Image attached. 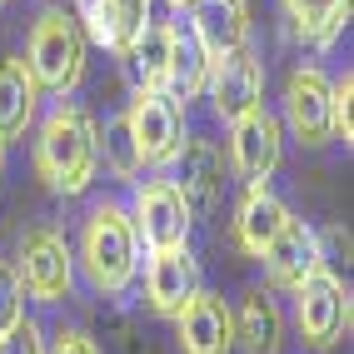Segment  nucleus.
Returning a JSON list of instances; mask_svg holds the SVG:
<instances>
[{"label":"nucleus","mask_w":354,"mask_h":354,"mask_svg":"<svg viewBox=\"0 0 354 354\" xmlns=\"http://www.w3.org/2000/svg\"><path fill=\"white\" fill-rule=\"evenodd\" d=\"M100 165V130L80 105H55L35 140V170L55 195H80Z\"/></svg>","instance_id":"obj_1"},{"label":"nucleus","mask_w":354,"mask_h":354,"mask_svg":"<svg viewBox=\"0 0 354 354\" xmlns=\"http://www.w3.org/2000/svg\"><path fill=\"white\" fill-rule=\"evenodd\" d=\"M80 265L100 295L130 290V279L140 270V234L130 225V209H120L115 200H100L90 209L80 230Z\"/></svg>","instance_id":"obj_2"},{"label":"nucleus","mask_w":354,"mask_h":354,"mask_svg":"<svg viewBox=\"0 0 354 354\" xmlns=\"http://www.w3.org/2000/svg\"><path fill=\"white\" fill-rule=\"evenodd\" d=\"M26 70L45 95H70L85 75V30L75 15L65 10H45L30 30V50H26Z\"/></svg>","instance_id":"obj_3"},{"label":"nucleus","mask_w":354,"mask_h":354,"mask_svg":"<svg viewBox=\"0 0 354 354\" xmlns=\"http://www.w3.org/2000/svg\"><path fill=\"white\" fill-rule=\"evenodd\" d=\"M295 324L310 349H335L349 335V290L339 274L315 270L295 290Z\"/></svg>","instance_id":"obj_4"},{"label":"nucleus","mask_w":354,"mask_h":354,"mask_svg":"<svg viewBox=\"0 0 354 354\" xmlns=\"http://www.w3.org/2000/svg\"><path fill=\"white\" fill-rule=\"evenodd\" d=\"M15 274L40 304H60L75 285V259H70V245L65 234L50 230V225H35L26 230L20 240V259H15Z\"/></svg>","instance_id":"obj_5"},{"label":"nucleus","mask_w":354,"mask_h":354,"mask_svg":"<svg viewBox=\"0 0 354 354\" xmlns=\"http://www.w3.org/2000/svg\"><path fill=\"white\" fill-rule=\"evenodd\" d=\"M125 125L135 135V150L145 165H170L185 145V110L170 90H135L125 110Z\"/></svg>","instance_id":"obj_6"},{"label":"nucleus","mask_w":354,"mask_h":354,"mask_svg":"<svg viewBox=\"0 0 354 354\" xmlns=\"http://www.w3.org/2000/svg\"><path fill=\"white\" fill-rule=\"evenodd\" d=\"M130 225L150 250H175L190 240V200L180 195L175 180H145L135 190Z\"/></svg>","instance_id":"obj_7"},{"label":"nucleus","mask_w":354,"mask_h":354,"mask_svg":"<svg viewBox=\"0 0 354 354\" xmlns=\"http://www.w3.org/2000/svg\"><path fill=\"white\" fill-rule=\"evenodd\" d=\"M205 90H209V100H215V110L225 115V120H240V115L265 105V65L254 60L250 45H240V50L209 60Z\"/></svg>","instance_id":"obj_8"},{"label":"nucleus","mask_w":354,"mask_h":354,"mask_svg":"<svg viewBox=\"0 0 354 354\" xmlns=\"http://www.w3.org/2000/svg\"><path fill=\"white\" fill-rule=\"evenodd\" d=\"M234 135H230V165L240 170L245 185H265L274 170H279V155H285V135H279V120L259 105L240 120H230Z\"/></svg>","instance_id":"obj_9"},{"label":"nucleus","mask_w":354,"mask_h":354,"mask_svg":"<svg viewBox=\"0 0 354 354\" xmlns=\"http://www.w3.org/2000/svg\"><path fill=\"white\" fill-rule=\"evenodd\" d=\"M285 120L295 130L299 145H329L335 140V115H329V80L319 70H295L285 85Z\"/></svg>","instance_id":"obj_10"},{"label":"nucleus","mask_w":354,"mask_h":354,"mask_svg":"<svg viewBox=\"0 0 354 354\" xmlns=\"http://www.w3.org/2000/svg\"><path fill=\"white\" fill-rule=\"evenodd\" d=\"M175 335H180V354H230L234 349L230 304L209 290H195L175 315Z\"/></svg>","instance_id":"obj_11"},{"label":"nucleus","mask_w":354,"mask_h":354,"mask_svg":"<svg viewBox=\"0 0 354 354\" xmlns=\"http://www.w3.org/2000/svg\"><path fill=\"white\" fill-rule=\"evenodd\" d=\"M75 20L95 45L125 55L135 35L150 26V0H75Z\"/></svg>","instance_id":"obj_12"},{"label":"nucleus","mask_w":354,"mask_h":354,"mask_svg":"<svg viewBox=\"0 0 354 354\" xmlns=\"http://www.w3.org/2000/svg\"><path fill=\"white\" fill-rule=\"evenodd\" d=\"M185 15L209 60L250 45V0H185Z\"/></svg>","instance_id":"obj_13"},{"label":"nucleus","mask_w":354,"mask_h":354,"mask_svg":"<svg viewBox=\"0 0 354 354\" xmlns=\"http://www.w3.org/2000/svg\"><path fill=\"white\" fill-rule=\"evenodd\" d=\"M200 290V265L190 245H175V250H150V274H145V295H150V310L175 319L185 310V299Z\"/></svg>","instance_id":"obj_14"},{"label":"nucleus","mask_w":354,"mask_h":354,"mask_svg":"<svg viewBox=\"0 0 354 354\" xmlns=\"http://www.w3.org/2000/svg\"><path fill=\"white\" fill-rule=\"evenodd\" d=\"M259 259H265V270H270V279L279 290H299L315 270H324V245H319V234L310 225L285 220V230L270 240V250Z\"/></svg>","instance_id":"obj_15"},{"label":"nucleus","mask_w":354,"mask_h":354,"mask_svg":"<svg viewBox=\"0 0 354 354\" xmlns=\"http://www.w3.org/2000/svg\"><path fill=\"white\" fill-rule=\"evenodd\" d=\"M175 160H180V175H175L180 195L190 200V209L195 205L209 209L220 200V190H225V160H220V150L209 145V140H185Z\"/></svg>","instance_id":"obj_16"},{"label":"nucleus","mask_w":354,"mask_h":354,"mask_svg":"<svg viewBox=\"0 0 354 354\" xmlns=\"http://www.w3.org/2000/svg\"><path fill=\"white\" fill-rule=\"evenodd\" d=\"M285 220H290V209L279 205L265 185H250L240 209H234V245H240L245 254H265L270 240L285 230Z\"/></svg>","instance_id":"obj_17"},{"label":"nucleus","mask_w":354,"mask_h":354,"mask_svg":"<svg viewBox=\"0 0 354 354\" xmlns=\"http://www.w3.org/2000/svg\"><path fill=\"white\" fill-rule=\"evenodd\" d=\"M230 324H234V344L245 354H279V344H285V319L265 290H250L240 310L230 315Z\"/></svg>","instance_id":"obj_18"},{"label":"nucleus","mask_w":354,"mask_h":354,"mask_svg":"<svg viewBox=\"0 0 354 354\" xmlns=\"http://www.w3.org/2000/svg\"><path fill=\"white\" fill-rule=\"evenodd\" d=\"M205 80H209V55H205V45L195 40L190 26H170L165 90H170L175 100H195V95H205Z\"/></svg>","instance_id":"obj_19"},{"label":"nucleus","mask_w":354,"mask_h":354,"mask_svg":"<svg viewBox=\"0 0 354 354\" xmlns=\"http://www.w3.org/2000/svg\"><path fill=\"white\" fill-rule=\"evenodd\" d=\"M40 85L30 80L26 60H0V140H20L35 120Z\"/></svg>","instance_id":"obj_20"},{"label":"nucleus","mask_w":354,"mask_h":354,"mask_svg":"<svg viewBox=\"0 0 354 354\" xmlns=\"http://www.w3.org/2000/svg\"><path fill=\"white\" fill-rule=\"evenodd\" d=\"M125 75L135 80V90H165V60H170V26L150 20L145 30L135 35V45L120 55Z\"/></svg>","instance_id":"obj_21"},{"label":"nucleus","mask_w":354,"mask_h":354,"mask_svg":"<svg viewBox=\"0 0 354 354\" xmlns=\"http://www.w3.org/2000/svg\"><path fill=\"white\" fill-rule=\"evenodd\" d=\"M285 10L295 20V35L310 45H329L344 20H349V0H285Z\"/></svg>","instance_id":"obj_22"},{"label":"nucleus","mask_w":354,"mask_h":354,"mask_svg":"<svg viewBox=\"0 0 354 354\" xmlns=\"http://www.w3.org/2000/svg\"><path fill=\"white\" fill-rule=\"evenodd\" d=\"M105 160H110V170L120 175V180H135L140 170H145V160H140V150H135V135L125 125V115L105 125Z\"/></svg>","instance_id":"obj_23"},{"label":"nucleus","mask_w":354,"mask_h":354,"mask_svg":"<svg viewBox=\"0 0 354 354\" xmlns=\"http://www.w3.org/2000/svg\"><path fill=\"white\" fill-rule=\"evenodd\" d=\"M26 319V285H20L15 265H0V335Z\"/></svg>","instance_id":"obj_24"},{"label":"nucleus","mask_w":354,"mask_h":354,"mask_svg":"<svg viewBox=\"0 0 354 354\" xmlns=\"http://www.w3.org/2000/svg\"><path fill=\"white\" fill-rule=\"evenodd\" d=\"M329 115H335V135H354V80L339 75L335 85H329Z\"/></svg>","instance_id":"obj_25"},{"label":"nucleus","mask_w":354,"mask_h":354,"mask_svg":"<svg viewBox=\"0 0 354 354\" xmlns=\"http://www.w3.org/2000/svg\"><path fill=\"white\" fill-rule=\"evenodd\" d=\"M0 354H45L40 329H35L30 319H20L15 329H6V335H0Z\"/></svg>","instance_id":"obj_26"},{"label":"nucleus","mask_w":354,"mask_h":354,"mask_svg":"<svg viewBox=\"0 0 354 354\" xmlns=\"http://www.w3.org/2000/svg\"><path fill=\"white\" fill-rule=\"evenodd\" d=\"M45 354H100V349L90 344V339L80 335V329H60V335H55V344L45 349Z\"/></svg>","instance_id":"obj_27"},{"label":"nucleus","mask_w":354,"mask_h":354,"mask_svg":"<svg viewBox=\"0 0 354 354\" xmlns=\"http://www.w3.org/2000/svg\"><path fill=\"white\" fill-rule=\"evenodd\" d=\"M0 175H6V140H0Z\"/></svg>","instance_id":"obj_28"},{"label":"nucleus","mask_w":354,"mask_h":354,"mask_svg":"<svg viewBox=\"0 0 354 354\" xmlns=\"http://www.w3.org/2000/svg\"><path fill=\"white\" fill-rule=\"evenodd\" d=\"M175 6H185V0H175Z\"/></svg>","instance_id":"obj_29"},{"label":"nucleus","mask_w":354,"mask_h":354,"mask_svg":"<svg viewBox=\"0 0 354 354\" xmlns=\"http://www.w3.org/2000/svg\"><path fill=\"white\" fill-rule=\"evenodd\" d=\"M0 6H6V0H0Z\"/></svg>","instance_id":"obj_30"}]
</instances>
